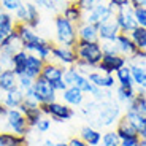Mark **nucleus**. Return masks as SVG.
<instances>
[{
  "mask_svg": "<svg viewBox=\"0 0 146 146\" xmlns=\"http://www.w3.org/2000/svg\"><path fill=\"white\" fill-rule=\"evenodd\" d=\"M83 114L99 127H111L121 119V106L117 102H97L92 99L89 103H86L83 108Z\"/></svg>",
  "mask_w": 146,
  "mask_h": 146,
  "instance_id": "nucleus-1",
  "label": "nucleus"
},
{
  "mask_svg": "<svg viewBox=\"0 0 146 146\" xmlns=\"http://www.w3.org/2000/svg\"><path fill=\"white\" fill-rule=\"evenodd\" d=\"M75 54L78 57V62L84 64V65L91 67V68H97L100 62H102L103 52L100 48L99 41H80L73 46Z\"/></svg>",
  "mask_w": 146,
  "mask_h": 146,
  "instance_id": "nucleus-2",
  "label": "nucleus"
},
{
  "mask_svg": "<svg viewBox=\"0 0 146 146\" xmlns=\"http://www.w3.org/2000/svg\"><path fill=\"white\" fill-rule=\"evenodd\" d=\"M54 30H56V44L73 48L78 43L76 26L72 24L68 19H65L60 13H57L54 18Z\"/></svg>",
  "mask_w": 146,
  "mask_h": 146,
  "instance_id": "nucleus-3",
  "label": "nucleus"
},
{
  "mask_svg": "<svg viewBox=\"0 0 146 146\" xmlns=\"http://www.w3.org/2000/svg\"><path fill=\"white\" fill-rule=\"evenodd\" d=\"M3 122H5L3 132H11V133H16V135L26 137L30 130L29 124L26 121V116L19 108L8 110L3 117Z\"/></svg>",
  "mask_w": 146,
  "mask_h": 146,
  "instance_id": "nucleus-4",
  "label": "nucleus"
},
{
  "mask_svg": "<svg viewBox=\"0 0 146 146\" xmlns=\"http://www.w3.org/2000/svg\"><path fill=\"white\" fill-rule=\"evenodd\" d=\"M41 111L46 117L56 121V122H65V121L72 119L75 116V110L72 106L65 105V103L60 102H51V103H44V105H40Z\"/></svg>",
  "mask_w": 146,
  "mask_h": 146,
  "instance_id": "nucleus-5",
  "label": "nucleus"
},
{
  "mask_svg": "<svg viewBox=\"0 0 146 146\" xmlns=\"http://www.w3.org/2000/svg\"><path fill=\"white\" fill-rule=\"evenodd\" d=\"M64 83H65L67 86H75V88H78L80 91H83L84 94H88V95H91L92 89H94V84L89 81V78L86 76V75H83L75 65L65 68Z\"/></svg>",
  "mask_w": 146,
  "mask_h": 146,
  "instance_id": "nucleus-6",
  "label": "nucleus"
},
{
  "mask_svg": "<svg viewBox=\"0 0 146 146\" xmlns=\"http://www.w3.org/2000/svg\"><path fill=\"white\" fill-rule=\"evenodd\" d=\"M33 92H35L33 100L38 105H44V103H51L57 100V92L54 91L52 84L41 76H38L33 83Z\"/></svg>",
  "mask_w": 146,
  "mask_h": 146,
  "instance_id": "nucleus-7",
  "label": "nucleus"
},
{
  "mask_svg": "<svg viewBox=\"0 0 146 146\" xmlns=\"http://www.w3.org/2000/svg\"><path fill=\"white\" fill-rule=\"evenodd\" d=\"M13 16H15L16 22L26 24V26L32 27V29H35L40 24V10L32 2H26Z\"/></svg>",
  "mask_w": 146,
  "mask_h": 146,
  "instance_id": "nucleus-8",
  "label": "nucleus"
},
{
  "mask_svg": "<svg viewBox=\"0 0 146 146\" xmlns=\"http://www.w3.org/2000/svg\"><path fill=\"white\" fill-rule=\"evenodd\" d=\"M51 60H54L56 64L65 67H73L78 62V57L75 54V49L73 48H67V46H60V44H56L52 48V54H51Z\"/></svg>",
  "mask_w": 146,
  "mask_h": 146,
  "instance_id": "nucleus-9",
  "label": "nucleus"
},
{
  "mask_svg": "<svg viewBox=\"0 0 146 146\" xmlns=\"http://www.w3.org/2000/svg\"><path fill=\"white\" fill-rule=\"evenodd\" d=\"M111 16H114V13L110 10L106 2H102V3H97L92 10L86 11L83 16V21L89 22V24H94V26H99L100 22L106 21Z\"/></svg>",
  "mask_w": 146,
  "mask_h": 146,
  "instance_id": "nucleus-10",
  "label": "nucleus"
},
{
  "mask_svg": "<svg viewBox=\"0 0 146 146\" xmlns=\"http://www.w3.org/2000/svg\"><path fill=\"white\" fill-rule=\"evenodd\" d=\"M116 21L119 24L121 33H130L133 29H137V21H135V15H133V8L129 7H122L116 11Z\"/></svg>",
  "mask_w": 146,
  "mask_h": 146,
  "instance_id": "nucleus-11",
  "label": "nucleus"
},
{
  "mask_svg": "<svg viewBox=\"0 0 146 146\" xmlns=\"http://www.w3.org/2000/svg\"><path fill=\"white\" fill-rule=\"evenodd\" d=\"M19 110L24 113L29 127H35V125L38 124V121H40L41 117H44V114H43V111H41L40 105H38L35 100L24 99V102H22V105L19 106Z\"/></svg>",
  "mask_w": 146,
  "mask_h": 146,
  "instance_id": "nucleus-12",
  "label": "nucleus"
},
{
  "mask_svg": "<svg viewBox=\"0 0 146 146\" xmlns=\"http://www.w3.org/2000/svg\"><path fill=\"white\" fill-rule=\"evenodd\" d=\"M127 59L121 54H114V56H103L102 62L97 65V70L102 73H110V75H114L119 68H122L124 65H127Z\"/></svg>",
  "mask_w": 146,
  "mask_h": 146,
  "instance_id": "nucleus-13",
  "label": "nucleus"
},
{
  "mask_svg": "<svg viewBox=\"0 0 146 146\" xmlns=\"http://www.w3.org/2000/svg\"><path fill=\"white\" fill-rule=\"evenodd\" d=\"M52 48H54V43H51V41H48V40H43L40 43L24 44V51H27L29 54H33L36 57H40L41 60L48 62V60H51Z\"/></svg>",
  "mask_w": 146,
  "mask_h": 146,
  "instance_id": "nucleus-14",
  "label": "nucleus"
},
{
  "mask_svg": "<svg viewBox=\"0 0 146 146\" xmlns=\"http://www.w3.org/2000/svg\"><path fill=\"white\" fill-rule=\"evenodd\" d=\"M21 49H24V43H22L21 36L18 35L16 29H15V32L11 33V35H8L7 38L0 43V54L7 56V57H11L13 54L19 52Z\"/></svg>",
  "mask_w": 146,
  "mask_h": 146,
  "instance_id": "nucleus-15",
  "label": "nucleus"
},
{
  "mask_svg": "<svg viewBox=\"0 0 146 146\" xmlns=\"http://www.w3.org/2000/svg\"><path fill=\"white\" fill-rule=\"evenodd\" d=\"M97 29H99V40H116V36L121 33L119 24L116 21V15L100 22Z\"/></svg>",
  "mask_w": 146,
  "mask_h": 146,
  "instance_id": "nucleus-16",
  "label": "nucleus"
},
{
  "mask_svg": "<svg viewBox=\"0 0 146 146\" xmlns=\"http://www.w3.org/2000/svg\"><path fill=\"white\" fill-rule=\"evenodd\" d=\"M88 78H89V81H91L94 86H97V88H100V89H113V88L117 86L114 75L102 73V72H99L97 68L92 70V72H89Z\"/></svg>",
  "mask_w": 146,
  "mask_h": 146,
  "instance_id": "nucleus-17",
  "label": "nucleus"
},
{
  "mask_svg": "<svg viewBox=\"0 0 146 146\" xmlns=\"http://www.w3.org/2000/svg\"><path fill=\"white\" fill-rule=\"evenodd\" d=\"M64 73H65V67L56 64L54 60H48V62H44L40 76L49 83H56V81L64 80Z\"/></svg>",
  "mask_w": 146,
  "mask_h": 146,
  "instance_id": "nucleus-18",
  "label": "nucleus"
},
{
  "mask_svg": "<svg viewBox=\"0 0 146 146\" xmlns=\"http://www.w3.org/2000/svg\"><path fill=\"white\" fill-rule=\"evenodd\" d=\"M60 94H62L60 97H62L64 103L72 106V108H80L84 103V97H86V94L83 91H80L78 88H75V86H67V89Z\"/></svg>",
  "mask_w": 146,
  "mask_h": 146,
  "instance_id": "nucleus-19",
  "label": "nucleus"
},
{
  "mask_svg": "<svg viewBox=\"0 0 146 146\" xmlns=\"http://www.w3.org/2000/svg\"><path fill=\"white\" fill-rule=\"evenodd\" d=\"M76 33L80 41H99V29L94 24L81 21L76 26Z\"/></svg>",
  "mask_w": 146,
  "mask_h": 146,
  "instance_id": "nucleus-20",
  "label": "nucleus"
},
{
  "mask_svg": "<svg viewBox=\"0 0 146 146\" xmlns=\"http://www.w3.org/2000/svg\"><path fill=\"white\" fill-rule=\"evenodd\" d=\"M116 43H117V48H119V54L124 56L127 60L138 51L135 43L132 41V38L127 33H119V35L116 36Z\"/></svg>",
  "mask_w": 146,
  "mask_h": 146,
  "instance_id": "nucleus-21",
  "label": "nucleus"
},
{
  "mask_svg": "<svg viewBox=\"0 0 146 146\" xmlns=\"http://www.w3.org/2000/svg\"><path fill=\"white\" fill-rule=\"evenodd\" d=\"M60 15L64 16L65 19H68L72 24H75V26H78L81 21H83V16L84 13L80 10V7H78L75 2H67L65 5H64L62 8H60Z\"/></svg>",
  "mask_w": 146,
  "mask_h": 146,
  "instance_id": "nucleus-22",
  "label": "nucleus"
},
{
  "mask_svg": "<svg viewBox=\"0 0 146 146\" xmlns=\"http://www.w3.org/2000/svg\"><path fill=\"white\" fill-rule=\"evenodd\" d=\"M16 32H18V35L21 36V40H22L24 44L40 43V41L44 40L43 36H40L38 33L35 32V29L26 26V24H21V22H16Z\"/></svg>",
  "mask_w": 146,
  "mask_h": 146,
  "instance_id": "nucleus-23",
  "label": "nucleus"
},
{
  "mask_svg": "<svg viewBox=\"0 0 146 146\" xmlns=\"http://www.w3.org/2000/svg\"><path fill=\"white\" fill-rule=\"evenodd\" d=\"M18 88V75L11 68H3L0 72V92H10Z\"/></svg>",
  "mask_w": 146,
  "mask_h": 146,
  "instance_id": "nucleus-24",
  "label": "nucleus"
},
{
  "mask_svg": "<svg viewBox=\"0 0 146 146\" xmlns=\"http://www.w3.org/2000/svg\"><path fill=\"white\" fill-rule=\"evenodd\" d=\"M16 29V19L13 15L7 13V11H2L0 13V43L7 38L8 35L15 32Z\"/></svg>",
  "mask_w": 146,
  "mask_h": 146,
  "instance_id": "nucleus-25",
  "label": "nucleus"
},
{
  "mask_svg": "<svg viewBox=\"0 0 146 146\" xmlns=\"http://www.w3.org/2000/svg\"><path fill=\"white\" fill-rule=\"evenodd\" d=\"M24 99H26V97H24V92L16 88L10 92H5L3 97H2V103H3L8 110H13V108H19V106L22 105V102H24Z\"/></svg>",
  "mask_w": 146,
  "mask_h": 146,
  "instance_id": "nucleus-26",
  "label": "nucleus"
},
{
  "mask_svg": "<svg viewBox=\"0 0 146 146\" xmlns=\"http://www.w3.org/2000/svg\"><path fill=\"white\" fill-rule=\"evenodd\" d=\"M116 133L119 135L121 140H125V138H133V137H138V133H137L135 127L130 124V121L127 119V117L122 114L121 116V119L116 122Z\"/></svg>",
  "mask_w": 146,
  "mask_h": 146,
  "instance_id": "nucleus-27",
  "label": "nucleus"
},
{
  "mask_svg": "<svg viewBox=\"0 0 146 146\" xmlns=\"http://www.w3.org/2000/svg\"><path fill=\"white\" fill-rule=\"evenodd\" d=\"M80 138L86 141L89 146H100L102 143V133L92 125H84L80 130Z\"/></svg>",
  "mask_w": 146,
  "mask_h": 146,
  "instance_id": "nucleus-28",
  "label": "nucleus"
},
{
  "mask_svg": "<svg viewBox=\"0 0 146 146\" xmlns=\"http://www.w3.org/2000/svg\"><path fill=\"white\" fill-rule=\"evenodd\" d=\"M124 116L130 121V124L135 127L137 133H138L140 138H145L146 137V117L141 116V114L135 113V111H132V110H125Z\"/></svg>",
  "mask_w": 146,
  "mask_h": 146,
  "instance_id": "nucleus-29",
  "label": "nucleus"
},
{
  "mask_svg": "<svg viewBox=\"0 0 146 146\" xmlns=\"http://www.w3.org/2000/svg\"><path fill=\"white\" fill-rule=\"evenodd\" d=\"M43 65H44V60H41L40 57H36L33 54H29L27 56V62H26V75H29L30 78L36 80L41 75Z\"/></svg>",
  "mask_w": 146,
  "mask_h": 146,
  "instance_id": "nucleus-30",
  "label": "nucleus"
},
{
  "mask_svg": "<svg viewBox=\"0 0 146 146\" xmlns=\"http://www.w3.org/2000/svg\"><path fill=\"white\" fill-rule=\"evenodd\" d=\"M27 56L29 52L21 49L19 52L11 56V60H10V68L16 73V75H22L26 73V62H27Z\"/></svg>",
  "mask_w": 146,
  "mask_h": 146,
  "instance_id": "nucleus-31",
  "label": "nucleus"
},
{
  "mask_svg": "<svg viewBox=\"0 0 146 146\" xmlns=\"http://www.w3.org/2000/svg\"><path fill=\"white\" fill-rule=\"evenodd\" d=\"M0 146H27V140L26 137L2 130L0 132Z\"/></svg>",
  "mask_w": 146,
  "mask_h": 146,
  "instance_id": "nucleus-32",
  "label": "nucleus"
},
{
  "mask_svg": "<svg viewBox=\"0 0 146 146\" xmlns=\"http://www.w3.org/2000/svg\"><path fill=\"white\" fill-rule=\"evenodd\" d=\"M114 78H116L117 86H122V88H135V83H133V78H132L129 64L117 70V72L114 73Z\"/></svg>",
  "mask_w": 146,
  "mask_h": 146,
  "instance_id": "nucleus-33",
  "label": "nucleus"
},
{
  "mask_svg": "<svg viewBox=\"0 0 146 146\" xmlns=\"http://www.w3.org/2000/svg\"><path fill=\"white\" fill-rule=\"evenodd\" d=\"M125 110H132V111H135V113H138V114L146 117V97L143 94V89H137V95L127 105Z\"/></svg>",
  "mask_w": 146,
  "mask_h": 146,
  "instance_id": "nucleus-34",
  "label": "nucleus"
},
{
  "mask_svg": "<svg viewBox=\"0 0 146 146\" xmlns=\"http://www.w3.org/2000/svg\"><path fill=\"white\" fill-rule=\"evenodd\" d=\"M137 95V88H122V86H116V100L119 103H124L125 106L133 100Z\"/></svg>",
  "mask_w": 146,
  "mask_h": 146,
  "instance_id": "nucleus-35",
  "label": "nucleus"
},
{
  "mask_svg": "<svg viewBox=\"0 0 146 146\" xmlns=\"http://www.w3.org/2000/svg\"><path fill=\"white\" fill-rule=\"evenodd\" d=\"M129 36L135 43L137 49H141V51L146 49V29L145 27H137V29H133L129 33Z\"/></svg>",
  "mask_w": 146,
  "mask_h": 146,
  "instance_id": "nucleus-36",
  "label": "nucleus"
},
{
  "mask_svg": "<svg viewBox=\"0 0 146 146\" xmlns=\"http://www.w3.org/2000/svg\"><path fill=\"white\" fill-rule=\"evenodd\" d=\"M24 3H26V0H0V8L10 15H15Z\"/></svg>",
  "mask_w": 146,
  "mask_h": 146,
  "instance_id": "nucleus-37",
  "label": "nucleus"
},
{
  "mask_svg": "<svg viewBox=\"0 0 146 146\" xmlns=\"http://www.w3.org/2000/svg\"><path fill=\"white\" fill-rule=\"evenodd\" d=\"M100 48H102L103 56H114L119 54V48H117L116 40H99Z\"/></svg>",
  "mask_w": 146,
  "mask_h": 146,
  "instance_id": "nucleus-38",
  "label": "nucleus"
},
{
  "mask_svg": "<svg viewBox=\"0 0 146 146\" xmlns=\"http://www.w3.org/2000/svg\"><path fill=\"white\" fill-rule=\"evenodd\" d=\"M121 138L116 133V130H108L105 133H102V146H119Z\"/></svg>",
  "mask_w": 146,
  "mask_h": 146,
  "instance_id": "nucleus-39",
  "label": "nucleus"
},
{
  "mask_svg": "<svg viewBox=\"0 0 146 146\" xmlns=\"http://www.w3.org/2000/svg\"><path fill=\"white\" fill-rule=\"evenodd\" d=\"M32 3L35 5L38 10L43 8L46 11H52V13H59V3L56 0H32Z\"/></svg>",
  "mask_w": 146,
  "mask_h": 146,
  "instance_id": "nucleus-40",
  "label": "nucleus"
},
{
  "mask_svg": "<svg viewBox=\"0 0 146 146\" xmlns=\"http://www.w3.org/2000/svg\"><path fill=\"white\" fill-rule=\"evenodd\" d=\"M33 83H35V80L30 78L29 75H26V73L18 75V89H21L22 92H26L30 88H33Z\"/></svg>",
  "mask_w": 146,
  "mask_h": 146,
  "instance_id": "nucleus-41",
  "label": "nucleus"
},
{
  "mask_svg": "<svg viewBox=\"0 0 146 146\" xmlns=\"http://www.w3.org/2000/svg\"><path fill=\"white\" fill-rule=\"evenodd\" d=\"M73 2L80 7V10L83 11V13H86V11L92 10L97 3H102V2H105V0H73Z\"/></svg>",
  "mask_w": 146,
  "mask_h": 146,
  "instance_id": "nucleus-42",
  "label": "nucleus"
},
{
  "mask_svg": "<svg viewBox=\"0 0 146 146\" xmlns=\"http://www.w3.org/2000/svg\"><path fill=\"white\" fill-rule=\"evenodd\" d=\"M133 15H135V21L138 27H145L146 29V8H133Z\"/></svg>",
  "mask_w": 146,
  "mask_h": 146,
  "instance_id": "nucleus-43",
  "label": "nucleus"
},
{
  "mask_svg": "<svg viewBox=\"0 0 146 146\" xmlns=\"http://www.w3.org/2000/svg\"><path fill=\"white\" fill-rule=\"evenodd\" d=\"M35 129L40 132V133H46V132L51 129V119H49V117H46V116L41 117V119L38 121V124L35 125Z\"/></svg>",
  "mask_w": 146,
  "mask_h": 146,
  "instance_id": "nucleus-44",
  "label": "nucleus"
},
{
  "mask_svg": "<svg viewBox=\"0 0 146 146\" xmlns=\"http://www.w3.org/2000/svg\"><path fill=\"white\" fill-rule=\"evenodd\" d=\"M119 146H141V140H140V137L125 138V140H121Z\"/></svg>",
  "mask_w": 146,
  "mask_h": 146,
  "instance_id": "nucleus-45",
  "label": "nucleus"
},
{
  "mask_svg": "<svg viewBox=\"0 0 146 146\" xmlns=\"http://www.w3.org/2000/svg\"><path fill=\"white\" fill-rule=\"evenodd\" d=\"M68 146H89V145L86 141H83L80 137H73V138L68 141Z\"/></svg>",
  "mask_w": 146,
  "mask_h": 146,
  "instance_id": "nucleus-46",
  "label": "nucleus"
},
{
  "mask_svg": "<svg viewBox=\"0 0 146 146\" xmlns=\"http://www.w3.org/2000/svg\"><path fill=\"white\" fill-rule=\"evenodd\" d=\"M111 3H114L117 8H122V7H129L130 5V0H108Z\"/></svg>",
  "mask_w": 146,
  "mask_h": 146,
  "instance_id": "nucleus-47",
  "label": "nucleus"
},
{
  "mask_svg": "<svg viewBox=\"0 0 146 146\" xmlns=\"http://www.w3.org/2000/svg\"><path fill=\"white\" fill-rule=\"evenodd\" d=\"M130 7L132 8H146V0H130Z\"/></svg>",
  "mask_w": 146,
  "mask_h": 146,
  "instance_id": "nucleus-48",
  "label": "nucleus"
},
{
  "mask_svg": "<svg viewBox=\"0 0 146 146\" xmlns=\"http://www.w3.org/2000/svg\"><path fill=\"white\" fill-rule=\"evenodd\" d=\"M7 111H8V108L2 103V100H0V121H3V117H5V114H7Z\"/></svg>",
  "mask_w": 146,
  "mask_h": 146,
  "instance_id": "nucleus-49",
  "label": "nucleus"
},
{
  "mask_svg": "<svg viewBox=\"0 0 146 146\" xmlns=\"http://www.w3.org/2000/svg\"><path fill=\"white\" fill-rule=\"evenodd\" d=\"M41 146H56V143L52 141V140H44V141L41 143Z\"/></svg>",
  "mask_w": 146,
  "mask_h": 146,
  "instance_id": "nucleus-50",
  "label": "nucleus"
},
{
  "mask_svg": "<svg viewBox=\"0 0 146 146\" xmlns=\"http://www.w3.org/2000/svg\"><path fill=\"white\" fill-rule=\"evenodd\" d=\"M56 2H57L59 5H65L67 2H70V0H56Z\"/></svg>",
  "mask_w": 146,
  "mask_h": 146,
  "instance_id": "nucleus-51",
  "label": "nucleus"
},
{
  "mask_svg": "<svg viewBox=\"0 0 146 146\" xmlns=\"http://www.w3.org/2000/svg\"><path fill=\"white\" fill-rule=\"evenodd\" d=\"M56 146H68V143H56Z\"/></svg>",
  "mask_w": 146,
  "mask_h": 146,
  "instance_id": "nucleus-52",
  "label": "nucleus"
},
{
  "mask_svg": "<svg viewBox=\"0 0 146 146\" xmlns=\"http://www.w3.org/2000/svg\"><path fill=\"white\" fill-rule=\"evenodd\" d=\"M140 140H141V146H146V137L145 138H140Z\"/></svg>",
  "mask_w": 146,
  "mask_h": 146,
  "instance_id": "nucleus-53",
  "label": "nucleus"
},
{
  "mask_svg": "<svg viewBox=\"0 0 146 146\" xmlns=\"http://www.w3.org/2000/svg\"><path fill=\"white\" fill-rule=\"evenodd\" d=\"M3 68H5V67L2 65V64H0V72H2V70H3Z\"/></svg>",
  "mask_w": 146,
  "mask_h": 146,
  "instance_id": "nucleus-54",
  "label": "nucleus"
},
{
  "mask_svg": "<svg viewBox=\"0 0 146 146\" xmlns=\"http://www.w3.org/2000/svg\"><path fill=\"white\" fill-rule=\"evenodd\" d=\"M143 94H145V97H146V89H143Z\"/></svg>",
  "mask_w": 146,
  "mask_h": 146,
  "instance_id": "nucleus-55",
  "label": "nucleus"
},
{
  "mask_svg": "<svg viewBox=\"0 0 146 146\" xmlns=\"http://www.w3.org/2000/svg\"><path fill=\"white\" fill-rule=\"evenodd\" d=\"M2 11H3V10H2V8H0V13H2Z\"/></svg>",
  "mask_w": 146,
  "mask_h": 146,
  "instance_id": "nucleus-56",
  "label": "nucleus"
},
{
  "mask_svg": "<svg viewBox=\"0 0 146 146\" xmlns=\"http://www.w3.org/2000/svg\"><path fill=\"white\" fill-rule=\"evenodd\" d=\"M145 51H146V49H145Z\"/></svg>",
  "mask_w": 146,
  "mask_h": 146,
  "instance_id": "nucleus-57",
  "label": "nucleus"
}]
</instances>
